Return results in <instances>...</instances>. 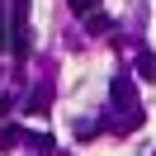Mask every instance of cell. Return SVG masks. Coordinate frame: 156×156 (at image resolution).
Instances as JSON below:
<instances>
[{"label": "cell", "instance_id": "4", "mask_svg": "<svg viewBox=\"0 0 156 156\" xmlns=\"http://www.w3.org/2000/svg\"><path fill=\"white\" fill-rule=\"evenodd\" d=\"M33 133H24V128H14V123H5L0 128V147H19V142H29Z\"/></svg>", "mask_w": 156, "mask_h": 156}, {"label": "cell", "instance_id": "2", "mask_svg": "<svg viewBox=\"0 0 156 156\" xmlns=\"http://www.w3.org/2000/svg\"><path fill=\"white\" fill-rule=\"evenodd\" d=\"M33 52V29H29V0H10V57L29 62Z\"/></svg>", "mask_w": 156, "mask_h": 156}, {"label": "cell", "instance_id": "7", "mask_svg": "<svg viewBox=\"0 0 156 156\" xmlns=\"http://www.w3.org/2000/svg\"><path fill=\"white\" fill-rule=\"evenodd\" d=\"M85 29H90V33H104V29H109V14H104V10L85 14Z\"/></svg>", "mask_w": 156, "mask_h": 156}, {"label": "cell", "instance_id": "1", "mask_svg": "<svg viewBox=\"0 0 156 156\" xmlns=\"http://www.w3.org/2000/svg\"><path fill=\"white\" fill-rule=\"evenodd\" d=\"M109 99H114V109H118V133H133V128L142 123V109H137V85H133V76H114V80H109Z\"/></svg>", "mask_w": 156, "mask_h": 156}, {"label": "cell", "instance_id": "3", "mask_svg": "<svg viewBox=\"0 0 156 156\" xmlns=\"http://www.w3.org/2000/svg\"><path fill=\"white\" fill-rule=\"evenodd\" d=\"M48 104H52V85H38L24 99V114H48Z\"/></svg>", "mask_w": 156, "mask_h": 156}, {"label": "cell", "instance_id": "9", "mask_svg": "<svg viewBox=\"0 0 156 156\" xmlns=\"http://www.w3.org/2000/svg\"><path fill=\"white\" fill-rule=\"evenodd\" d=\"M5 114H10V99H5V95H0V123H5Z\"/></svg>", "mask_w": 156, "mask_h": 156}, {"label": "cell", "instance_id": "8", "mask_svg": "<svg viewBox=\"0 0 156 156\" xmlns=\"http://www.w3.org/2000/svg\"><path fill=\"white\" fill-rule=\"evenodd\" d=\"M0 52H10V29H5V19H0Z\"/></svg>", "mask_w": 156, "mask_h": 156}, {"label": "cell", "instance_id": "6", "mask_svg": "<svg viewBox=\"0 0 156 156\" xmlns=\"http://www.w3.org/2000/svg\"><path fill=\"white\" fill-rule=\"evenodd\" d=\"M66 10L85 19V14H95V10H99V0H66Z\"/></svg>", "mask_w": 156, "mask_h": 156}, {"label": "cell", "instance_id": "5", "mask_svg": "<svg viewBox=\"0 0 156 156\" xmlns=\"http://www.w3.org/2000/svg\"><path fill=\"white\" fill-rule=\"evenodd\" d=\"M137 76H142V80H156V57H151V52L137 57Z\"/></svg>", "mask_w": 156, "mask_h": 156}]
</instances>
